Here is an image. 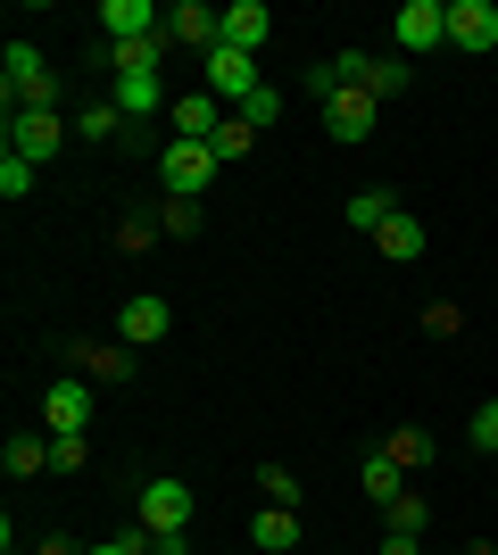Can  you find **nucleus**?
I'll return each instance as SVG.
<instances>
[{
    "label": "nucleus",
    "mask_w": 498,
    "mask_h": 555,
    "mask_svg": "<svg viewBox=\"0 0 498 555\" xmlns=\"http://www.w3.org/2000/svg\"><path fill=\"white\" fill-rule=\"evenodd\" d=\"M0 83H9V116L17 108H59V75H50V59L25 42V34L0 50Z\"/></svg>",
    "instance_id": "obj_1"
},
{
    "label": "nucleus",
    "mask_w": 498,
    "mask_h": 555,
    "mask_svg": "<svg viewBox=\"0 0 498 555\" xmlns=\"http://www.w3.org/2000/svg\"><path fill=\"white\" fill-rule=\"evenodd\" d=\"M216 141H166L158 150V183H166V199H200V191L216 183Z\"/></svg>",
    "instance_id": "obj_2"
},
{
    "label": "nucleus",
    "mask_w": 498,
    "mask_h": 555,
    "mask_svg": "<svg viewBox=\"0 0 498 555\" xmlns=\"http://www.w3.org/2000/svg\"><path fill=\"white\" fill-rule=\"evenodd\" d=\"M391 42H399V59L449 50V0H407L399 17H391Z\"/></svg>",
    "instance_id": "obj_3"
},
{
    "label": "nucleus",
    "mask_w": 498,
    "mask_h": 555,
    "mask_svg": "<svg viewBox=\"0 0 498 555\" xmlns=\"http://www.w3.org/2000/svg\"><path fill=\"white\" fill-rule=\"evenodd\" d=\"M200 67H208V92L225 100V108H241V100L258 92L266 75H258V59H250V50H233V42H216L208 59H200Z\"/></svg>",
    "instance_id": "obj_4"
},
{
    "label": "nucleus",
    "mask_w": 498,
    "mask_h": 555,
    "mask_svg": "<svg viewBox=\"0 0 498 555\" xmlns=\"http://www.w3.org/2000/svg\"><path fill=\"white\" fill-rule=\"evenodd\" d=\"M59 141H67V116L59 108H17L9 116V150H17V158H59Z\"/></svg>",
    "instance_id": "obj_5"
},
{
    "label": "nucleus",
    "mask_w": 498,
    "mask_h": 555,
    "mask_svg": "<svg viewBox=\"0 0 498 555\" xmlns=\"http://www.w3.org/2000/svg\"><path fill=\"white\" fill-rule=\"evenodd\" d=\"M142 531L150 539H183L191 531V489L183 481H150L142 489Z\"/></svg>",
    "instance_id": "obj_6"
},
{
    "label": "nucleus",
    "mask_w": 498,
    "mask_h": 555,
    "mask_svg": "<svg viewBox=\"0 0 498 555\" xmlns=\"http://www.w3.org/2000/svg\"><path fill=\"white\" fill-rule=\"evenodd\" d=\"M166 332H175V307H166L158 291H142V299L117 307V340H125V348H158Z\"/></svg>",
    "instance_id": "obj_7"
},
{
    "label": "nucleus",
    "mask_w": 498,
    "mask_h": 555,
    "mask_svg": "<svg viewBox=\"0 0 498 555\" xmlns=\"http://www.w3.org/2000/svg\"><path fill=\"white\" fill-rule=\"evenodd\" d=\"M92 423V382L67 373V382H50L42 390V431H84Z\"/></svg>",
    "instance_id": "obj_8"
},
{
    "label": "nucleus",
    "mask_w": 498,
    "mask_h": 555,
    "mask_svg": "<svg viewBox=\"0 0 498 555\" xmlns=\"http://www.w3.org/2000/svg\"><path fill=\"white\" fill-rule=\"evenodd\" d=\"M374 116H382V100H374V92H332V100H324V133L357 150V141L374 133Z\"/></svg>",
    "instance_id": "obj_9"
},
{
    "label": "nucleus",
    "mask_w": 498,
    "mask_h": 555,
    "mask_svg": "<svg viewBox=\"0 0 498 555\" xmlns=\"http://www.w3.org/2000/svg\"><path fill=\"white\" fill-rule=\"evenodd\" d=\"M449 50H498V0H449Z\"/></svg>",
    "instance_id": "obj_10"
},
{
    "label": "nucleus",
    "mask_w": 498,
    "mask_h": 555,
    "mask_svg": "<svg viewBox=\"0 0 498 555\" xmlns=\"http://www.w3.org/2000/svg\"><path fill=\"white\" fill-rule=\"evenodd\" d=\"M166 42H191L200 59H208V50L225 42V17H216L208 0H183V9H166Z\"/></svg>",
    "instance_id": "obj_11"
},
{
    "label": "nucleus",
    "mask_w": 498,
    "mask_h": 555,
    "mask_svg": "<svg viewBox=\"0 0 498 555\" xmlns=\"http://www.w3.org/2000/svg\"><path fill=\"white\" fill-rule=\"evenodd\" d=\"M100 25H108V42H150V34H166V9H150V0H100Z\"/></svg>",
    "instance_id": "obj_12"
},
{
    "label": "nucleus",
    "mask_w": 498,
    "mask_h": 555,
    "mask_svg": "<svg viewBox=\"0 0 498 555\" xmlns=\"http://www.w3.org/2000/svg\"><path fill=\"white\" fill-rule=\"evenodd\" d=\"M166 125H175V141H216V125H225V100H216V92H183L175 108H166Z\"/></svg>",
    "instance_id": "obj_13"
},
{
    "label": "nucleus",
    "mask_w": 498,
    "mask_h": 555,
    "mask_svg": "<svg viewBox=\"0 0 498 555\" xmlns=\"http://www.w3.org/2000/svg\"><path fill=\"white\" fill-rule=\"evenodd\" d=\"M266 34H274L266 0H233V9H225V42H233V50H250V59H258V50H266Z\"/></svg>",
    "instance_id": "obj_14"
},
{
    "label": "nucleus",
    "mask_w": 498,
    "mask_h": 555,
    "mask_svg": "<svg viewBox=\"0 0 498 555\" xmlns=\"http://www.w3.org/2000/svg\"><path fill=\"white\" fill-rule=\"evenodd\" d=\"M84 357V382H133V348L125 340H92V348H75Z\"/></svg>",
    "instance_id": "obj_15"
},
{
    "label": "nucleus",
    "mask_w": 498,
    "mask_h": 555,
    "mask_svg": "<svg viewBox=\"0 0 498 555\" xmlns=\"http://www.w3.org/2000/svg\"><path fill=\"white\" fill-rule=\"evenodd\" d=\"M374 249L391 257V266H416V257H424V224H416V216L399 208V216H391V224L374 232Z\"/></svg>",
    "instance_id": "obj_16"
},
{
    "label": "nucleus",
    "mask_w": 498,
    "mask_h": 555,
    "mask_svg": "<svg viewBox=\"0 0 498 555\" xmlns=\"http://www.w3.org/2000/svg\"><path fill=\"white\" fill-rule=\"evenodd\" d=\"M382 456L399 464V473H424V464L440 456V448H432V431H424V423H399V431H391V440H382Z\"/></svg>",
    "instance_id": "obj_17"
},
{
    "label": "nucleus",
    "mask_w": 498,
    "mask_h": 555,
    "mask_svg": "<svg viewBox=\"0 0 498 555\" xmlns=\"http://www.w3.org/2000/svg\"><path fill=\"white\" fill-rule=\"evenodd\" d=\"M250 547H266V555H291V547H299V514H291V506H266L258 522H250Z\"/></svg>",
    "instance_id": "obj_18"
},
{
    "label": "nucleus",
    "mask_w": 498,
    "mask_h": 555,
    "mask_svg": "<svg viewBox=\"0 0 498 555\" xmlns=\"http://www.w3.org/2000/svg\"><path fill=\"white\" fill-rule=\"evenodd\" d=\"M166 34H150V42H108V75H158V59H166Z\"/></svg>",
    "instance_id": "obj_19"
},
{
    "label": "nucleus",
    "mask_w": 498,
    "mask_h": 555,
    "mask_svg": "<svg viewBox=\"0 0 498 555\" xmlns=\"http://www.w3.org/2000/svg\"><path fill=\"white\" fill-rule=\"evenodd\" d=\"M391 216H399V191H391V183H374V191H349V224H357V232H382Z\"/></svg>",
    "instance_id": "obj_20"
},
{
    "label": "nucleus",
    "mask_w": 498,
    "mask_h": 555,
    "mask_svg": "<svg viewBox=\"0 0 498 555\" xmlns=\"http://www.w3.org/2000/svg\"><path fill=\"white\" fill-rule=\"evenodd\" d=\"M108 100H117V116H150V108H166V83L158 75H117Z\"/></svg>",
    "instance_id": "obj_21"
},
{
    "label": "nucleus",
    "mask_w": 498,
    "mask_h": 555,
    "mask_svg": "<svg viewBox=\"0 0 498 555\" xmlns=\"http://www.w3.org/2000/svg\"><path fill=\"white\" fill-rule=\"evenodd\" d=\"M0 464H9V481H25V473H42V464H50V431H17V440L0 448Z\"/></svg>",
    "instance_id": "obj_22"
},
{
    "label": "nucleus",
    "mask_w": 498,
    "mask_h": 555,
    "mask_svg": "<svg viewBox=\"0 0 498 555\" xmlns=\"http://www.w3.org/2000/svg\"><path fill=\"white\" fill-rule=\"evenodd\" d=\"M241 125H250V133H274V125H283V83H258V92L241 100Z\"/></svg>",
    "instance_id": "obj_23"
},
{
    "label": "nucleus",
    "mask_w": 498,
    "mask_h": 555,
    "mask_svg": "<svg viewBox=\"0 0 498 555\" xmlns=\"http://www.w3.org/2000/svg\"><path fill=\"white\" fill-rule=\"evenodd\" d=\"M357 489L374 498V506H391V498H407V473L391 456H366V473H357Z\"/></svg>",
    "instance_id": "obj_24"
},
{
    "label": "nucleus",
    "mask_w": 498,
    "mask_h": 555,
    "mask_svg": "<svg viewBox=\"0 0 498 555\" xmlns=\"http://www.w3.org/2000/svg\"><path fill=\"white\" fill-rule=\"evenodd\" d=\"M366 92H374V100L416 92V59H399V50H391V59H374V83H366Z\"/></svg>",
    "instance_id": "obj_25"
},
{
    "label": "nucleus",
    "mask_w": 498,
    "mask_h": 555,
    "mask_svg": "<svg viewBox=\"0 0 498 555\" xmlns=\"http://www.w3.org/2000/svg\"><path fill=\"white\" fill-rule=\"evenodd\" d=\"M117 125H125V116H117V100H84V116H75V133H84V141H108Z\"/></svg>",
    "instance_id": "obj_26"
},
{
    "label": "nucleus",
    "mask_w": 498,
    "mask_h": 555,
    "mask_svg": "<svg viewBox=\"0 0 498 555\" xmlns=\"http://www.w3.org/2000/svg\"><path fill=\"white\" fill-rule=\"evenodd\" d=\"M158 224L175 232V241H191V232L208 224V216H200V199H166V208H158Z\"/></svg>",
    "instance_id": "obj_27"
},
{
    "label": "nucleus",
    "mask_w": 498,
    "mask_h": 555,
    "mask_svg": "<svg viewBox=\"0 0 498 555\" xmlns=\"http://www.w3.org/2000/svg\"><path fill=\"white\" fill-rule=\"evenodd\" d=\"M465 440H474L482 456H498V398H482V406H474V423H465Z\"/></svg>",
    "instance_id": "obj_28"
},
{
    "label": "nucleus",
    "mask_w": 498,
    "mask_h": 555,
    "mask_svg": "<svg viewBox=\"0 0 498 555\" xmlns=\"http://www.w3.org/2000/svg\"><path fill=\"white\" fill-rule=\"evenodd\" d=\"M391 531H407V539H424V498H416V489H407V498H391Z\"/></svg>",
    "instance_id": "obj_29"
},
{
    "label": "nucleus",
    "mask_w": 498,
    "mask_h": 555,
    "mask_svg": "<svg viewBox=\"0 0 498 555\" xmlns=\"http://www.w3.org/2000/svg\"><path fill=\"white\" fill-rule=\"evenodd\" d=\"M258 489L274 498V506H291V514H299V481H291L283 464H258Z\"/></svg>",
    "instance_id": "obj_30"
},
{
    "label": "nucleus",
    "mask_w": 498,
    "mask_h": 555,
    "mask_svg": "<svg viewBox=\"0 0 498 555\" xmlns=\"http://www.w3.org/2000/svg\"><path fill=\"white\" fill-rule=\"evenodd\" d=\"M158 232H166L158 216H125V224H117V249L133 257V249H150V241H158Z\"/></svg>",
    "instance_id": "obj_31"
},
{
    "label": "nucleus",
    "mask_w": 498,
    "mask_h": 555,
    "mask_svg": "<svg viewBox=\"0 0 498 555\" xmlns=\"http://www.w3.org/2000/svg\"><path fill=\"white\" fill-rule=\"evenodd\" d=\"M250 125H241V116H225V125H216V158H250Z\"/></svg>",
    "instance_id": "obj_32"
},
{
    "label": "nucleus",
    "mask_w": 498,
    "mask_h": 555,
    "mask_svg": "<svg viewBox=\"0 0 498 555\" xmlns=\"http://www.w3.org/2000/svg\"><path fill=\"white\" fill-rule=\"evenodd\" d=\"M0 191H9V199H25V191H34V158H17V150H9V158H0Z\"/></svg>",
    "instance_id": "obj_33"
},
{
    "label": "nucleus",
    "mask_w": 498,
    "mask_h": 555,
    "mask_svg": "<svg viewBox=\"0 0 498 555\" xmlns=\"http://www.w3.org/2000/svg\"><path fill=\"white\" fill-rule=\"evenodd\" d=\"M50 464H59V473H84V431H50Z\"/></svg>",
    "instance_id": "obj_34"
},
{
    "label": "nucleus",
    "mask_w": 498,
    "mask_h": 555,
    "mask_svg": "<svg viewBox=\"0 0 498 555\" xmlns=\"http://www.w3.org/2000/svg\"><path fill=\"white\" fill-rule=\"evenodd\" d=\"M150 547V531H125V539H108V547H92V555H142Z\"/></svg>",
    "instance_id": "obj_35"
},
{
    "label": "nucleus",
    "mask_w": 498,
    "mask_h": 555,
    "mask_svg": "<svg viewBox=\"0 0 498 555\" xmlns=\"http://www.w3.org/2000/svg\"><path fill=\"white\" fill-rule=\"evenodd\" d=\"M142 555H191V539H150Z\"/></svg>",
    "instance_id": "obj_36"
},
{
    "label": "nucleus",
    "mask_w": 498,
    "mask_h": 555,
    "mask_svg": "<svg viewBox=\"0 0 498 555\" xmlns=\"http://www.w3.org/2000/svg\"><path fill=\"white\" fill-rule=\"evenodd\" d=\"M34 555H92V547H75V539H42Z\"/></svg>",
    "instance_id": "obj_37"
},
{
    "label": "nucleus",
    "mask_w": 498,
    "mask_h": 555,
    "mask_svg": "<svg viewBox=\"0 0 498 555\" xmlns=\"http://www.w3.org/2000/svg\"><path fill=\"white\" fill-rule=\"evenodd\" d=\"M382 555H416V539H407V531H391V539H382Z\"/></svg>",
    "instance_id": "obj_38"
},
{
    "label": "nucleus",
    "mask_w": 498,
    "mask_h": 555,
    "mask_svg": "<svg viewBox=\"0 0 498 555\" xmlns=\"http://www.w3.org/2000/svg\"><path fill=\"white\" fill-rule=\"evenodd\" d=\"M465 555H498V547H482V539H474V547H465Z\"/></svg>",
    "instance_id": "obj_39"
}]
</instances>
